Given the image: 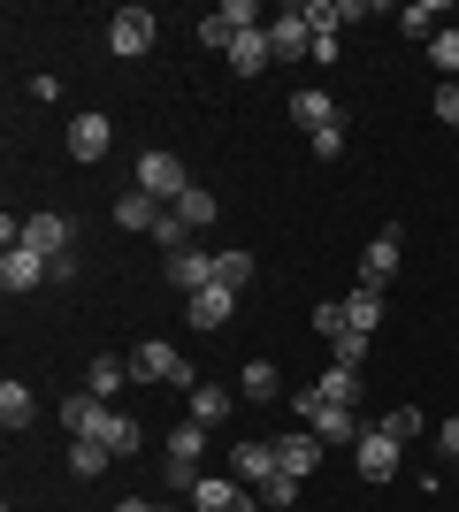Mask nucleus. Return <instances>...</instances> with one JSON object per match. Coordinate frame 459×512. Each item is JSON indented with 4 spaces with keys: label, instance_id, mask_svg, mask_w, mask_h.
I'll list each match as a JSON object with an SVG mask.
<instances>
[{
    "label": "nucleus",
    "instance_id": "nucleus-1",
    "mask_svg": "<svg viewBox=\"0 0 459 512\" xmlns=\"http://www.w3.org/2000/svg\"><path fill=\"white\" fill-rule=\"evenodd\" d=\"M123 360H131V383H176V390H184V398H192V390H199L192 360H184V352H176L169 337H146V344H138V352H123Z\"/></svg>",
    "mask_w": 459,
    "mask_h": 512
},
{
    "label": "nucleus",
    "instance_id": "nucleus-2",
    "mask_svg": "<svg viewBox=\"0 0 459 512\" xmlns=\"http://www.w3.org/2000/svg\"><path fill=\"white\" fill-rule=\"evenodd\" d=\"M138 192L161 199V207H176V199L192 192V176H184V161H176L169 146H153V153H138Z\"/></svg>",
    "mask_w": 459,
    "mask_h": 512
},
{
    "label": "nucleus",
    "instance_id": "nucleus-3",
    "mask_svg": "<svg viewBox=\"0 0 459 512\" xmlns=\"http://www.w3.org/2000/svg\"><path fill=\"white\" fill-rule=\"evenodd\" d=\"M299 421L314 428L322 444H360V436H368L352 406H322V390H299Z\"/></svg>",
    "mask_w": 459,
    "mask_h": 512
},
{
    "label": "nucleus",
    "instance_id": "nucleus-4",
    "mask_svg": "<svg viewBox=\"0 0 459 512\" xmlns=\"http://www.w3.org/2000/svg\"><path fill=\"white\" fill-rule=\"evenodd\" d=\"M153 39H161V23H153V8H115V23H108V54L138 62V54H153Z\"/></svg>",
    "mask_w": 459,
    "mask_h": 512
},
{
    "label": "nucleus",
    "instance_id": "nucleus-5",
    "mask_svg": "<svg viewBox=\"0 0 459 512\" xmlns=\"http://www.w3.org/2000/svg\"><path fill=\"white\" fill-rule=\"evenodd\" d=\"M268 46H276V62H314V23H306V8H276V16H268Z\"/></svg>",
    "mask_w": 459,
    "mask_h": 512
},
{
    "label": "nucleus",
    "instance_id": "nucleus-6",
    "mask_svg": "<svg viewBox=\"0 0 459 512\" xmlns=\"http://www.w3.org/2000/svg\"><path fill=\"white\" fill-rule=\"evenodd\" d=\"M184 497H192V512H261L253 497H245V482H238V474H199V482H192Z\"/></svg>",
    "mask_w": 459,
    "mask_h": 512
},
{
    "label": "nucleus",
    "instance_id": "nucleus-7",
    "mask_svg": "<svg viewBox=\"0 0 459 512\" xmlns=\"http://www.w3.org/2000/svg\"><path fill=\"white\" fill-rule=\"evenodd\" d=\"M39 283H54V260H39L31 245H8V253H0V291H8V299L39 291Z\"/></svg>",
    "mask_w": 459,
    "mask_h": 512
},
{
    "label": "nucleus",
    "instance_id": "nucleus-8",
    "mask_svg": "<svg viewBox=\"0 0 459 512\" xmlns=\"http://www.w3.org/2000/svg\"><path fill=\"white\" fill-rule=\"evenodd\" d=\"M398 253H406V237H398V230L368 237V245H360V291H391V276H398Z\"/></svg>",
    "mask_w": 459,
    "mask_h": 512
},
{
    "label": "nucleus",
    "instance_id": "nucleus-9",
    "mask_svg": "<svg viewBox=\"0 0 459 512\" xmlns=\"http://www.w3.org/2000/svg\"><path fill=\"white\" fill-rule=\"evenodd\" d=\"M291 123H299L306 138H322V130H337V123H345V107L329 100L322 85H299V92H291Z\"/></svg>",
    "mask_w": 459,
    "mask_h": 512
},
{
    "label": "nucleus",
    "instance_id": "nucleus-10",
    "mask_svg": "<svg viewBox=\"0 0 459 512\" xmlns=\"http://www.w3.org/2000/svg\"><path fill=\"white\" fill-rule=\"evenodd\" d=\"M199 451H207V428L184 421L169 436V490H192V482H199Z\"/></svg>",
    "mask_w": 459,
    "mask_h": 512
},
{
    "label": "nucleus",
    "instance_id": "nucleus-11",
    "mask_svg": "<svg viewBox=\"0 0 459 512\" xmlns=\"http://www.w3.org/2000/svg\"><path fill=\"white\" fill-rule=\"evenodd\" d=\"M161 276H169V291H184V299H192V291H207V283H215V253L184 245L176 260H161Z\"/></svg>",
    "mask_w": 459,
    "mask_h": 512
},
{
    "label": "nucleus",
    "instance_id": "nucleus-12",
    "mask_svg": "<svg viewBox=\"0 0 459 512\" xmlns=\"http://www.w3.org/2000/svg\"><path fill=\"white\" fill-rule=\"evenodd\" d=\"M23 245H31V253H39V260H69V222H62V214H23Z\"/></svg>",
    "mask_w": 459,
    "mask_h": 512
},
{
    "label": "nucleus",
    "instance_id": "nucleus-13",
    "mask_svg": "<svg viewBox=\"0 0 459 512\" xmlns=\"http://www.w3.org/2000/svg\"><path fill=\"white\" fill-rule=\"evenodd\" d=\"M230 474H238L245 490H268V482L284 474V459H276V444H238L230 451Z\"/></svg>",
    "mask_w": 459,
    "mask_h": 512
},
{
    "label": "nucleus",
    "instance_id": "nucleus-14",
    "mask_svg": "<svg viewBox=\"0 0 459 512\" xmlns=\"http://www.w3.org/2000/svg\"><path fill=\"white\" fill-rule=\"evenodd\" d=\"M184 314H192V329H222V321L238 314V291H230V283H207V291L184 299Z\"/></svg>",
    "mask_w": 459,
    "mask_h": 512
},
{
    "label": "nucleus",
    "instance_id": "nucleus-15",
    "mask_svg": "<svg viewBox=\"0 0 459 512\" xmlns=\"http://www.w3.org/2000/svg\"><path fill=\"white\" fill-rule=\"evenodd\" d=\"M276 459H284V474H314L322 467V436H314V428H291V436H276Z\"/></svg>",
    "mask_w": 459,
    "mask_h": 512
},
{
    "label": "nucleus",
    "instance_id": "nucleus-16",
    "mask_svg": "<svg viewBox=\"0 0 459 512\" xmlns=\"http://www.w3.org/2000/svg\"><path fill=\"white\" fill-rule=\"evenodd\" d=\"M108 146H115V123H108V115H77V123H69V153H77V161H100Z\"/></svg>",
    "mask_w": 459,
    "mask_h": 512
},
{
    "label": "nucleus",
    "instance_id": "nucleus-17",
    "mask_svg": "<svg viewBox=\"0 0 459 512\" xmlns=\"http://www.w3.org/2000/svg\"><path fill=\"white\" fill-rule=\"evenodd\" d=\"M360 474H368V482H391L398 474V436L368 428V436H360Z\"/></svg>",
    "mask_w": 459,
    "mask_h": 512
},
{
    "label": "nucleus",
    "instance_id": "nucleus-18",
    "mask_svg": "<svg viewBox=\"0 0 459 512\" xmlns=\"http://www.w3.org/2000/svg\"><path fill=\"white\" fill-rule=\"evenodd\" d=\"M131 383V360H115V352H100V360L85 367V390L100 398V406H115V390Z\"/></svg>",
    "mask_w": 459,
    "mask_h": 512
},
{
    "label": "nucleus",
    "instance_id": "nucleus-19",
    "mask_svg": "<svg viewBox=\"0 0 459 512\" xmlns=\"http://www.w3.org/2000/svg\"><path fill=\"white\" fill-rule=\"evenodd\" d=\"M268 62H276V46H268V23H261V31H238V46H230V69H238V77H261Z\"/></svg>",
    "mask_w": 459,
    "mask_h": 512
},
{
    "label": "nucleus",
    "instance_id": "nucleus-20",
    "mask_svg": "<svg viewBox=\"0 0 459 512\" xmlns=\"http://www.w3.org/2000/svg\"><path fill=\"white\" fill-rule=\"evenodd\" d=\"M161 214H169V207H161V199H146L138 184L115 199V222H123V230H146V237H153V222H161Z\"/></svg>",
    "mask_w": 459,
    "mask_h": 512
},
{
    "label": "nucleus",
    "instance_id": "nucleus-21",
    "mask_svg": "<svg viewBox=\"0 0 459 512\" xmlns=\"http://www.w3.org/2000/svg\"><path fill=\"white\" fill-rule=\"evenodd\" d=\"M31 421H39V398H31L23 383H0V428L16 436V428H31Z\"/></svg>",
    "mask_w": 459,
    "mask_h": 512
},
{
    "label": "nucleus",
    "instance_id": "nucleus-22",
    "mask_svg": "<svg viewBox=\"0 0 459 512\" xmlns=\"http://www.w3.org/2000/svg\"><path fill=\"white\" fill-rule=\"evenodd\" d=\"M115 467V451L108 444H92V436H69V474L77 482H92V474H108Z\"/></svg>",
    "mask_w": 459,
    "mask_h": 512
},
{
    "label": "nucleus",
    "instance_id": "nucleus-23",
    "mask_svg": "<svg viewBox=\"0 0 459 512\" xmlns=\"http://www.w3.org/2000/svg\"><path fill=\"white\" fill-rule=\"evenodd\" d=\"M230 406H238V390H215V383H199V390H192V421H199V428L230 421Z\"/></svg>",
    "mask_w": 459,
    "mask_h": 512
},
{
    "label": "nucleus",
    "instance_id": "nucleus-24",
    "mask_svg": "<svg viewBox=\"0 0 459 512\" xmlns=\"http://www.w3.org/2000/svg\"><path fill=\"white\" fill-rule=\"evenodd\" d=\"M314 390H322V406H360V367H329Z\"/></svg>",
    "mask_w": 459,
    "mask_h": 512
},
{
    "label": "nucleus",
    "instance_id": "nucleus-25",
    "mask_svg": "<svg viewBox=\"0 0 459 512\" xmlns=\"http://www.w3.org/2000/svg\"><path fill=\"white\" fill-rule=\"evenodd\" d=\"M276 390H284V375H276V367H268V360H245V375H238V398H261V406H268Z\"/></svg>",
    "mask_w": 459,
    "mask_h": 512
},
{
    "label": "nucleus",
    "instance_id": "nucleus-26",
    "mask_svg": "<svg viewBox=\"0 0 459 512\" xmlns=\"http://www.w3.org/2000/svg\"><path fill=\"white\" fill-rule=\"evenodd\" d=\"M345 321L360 329V337H375V329H383V291H352V299H345Z\"/></svg>",
    "mask_w": 459,
    "mask_h": 512
},
{
    "label": "nucleus",
    "instance_id": "nucleus-27",
    "mask_svg": "<svg viewBox=\"0 0 459 512\" xmlns=\"http://www.w3.org/2000/svg\"><path fill=\"white\" fill-rule=\"evenodd\" d=\"M398 23H406V39H421V46H429V39H437V31H444L437 0H414V8H398Z\"/></svg>",
    "mask_w": 459,
    "mask_h": 512
},
{
    "label": "nucleus",
    "instance_id": "nucleus-28",
    "mask_svg": "<svg viewBox=\"0 0 459 512\" xmlns=\"http://www.w3.org/2000/svg\"><path fill=\"white\" fill-rule=\"evenodd\" d=\"M153 245H161V253L176 260V253H184V245H192V222H184V214L169 207V214H161V222H153Z\"/></svg>",
    "mask_w": 459,
    "mask_h": 512
},
{
    "label": "nucleus",
    "instance_id": "nucleus-29",
    "mask_svg": "<svg viewBox=\"0 0 459 512\" xmlns=\"http://www.w3.org/2000/svg\"><path fill=\"white\" fill-rule=\"evenodd\" d=\"M176 214H184V222H192V230H207V222H215V192H207V184H192V192H184V199H176Z\"/></svg>",
    "mask_w": 459,
    "mask_h": 512
},
{
    "label": "nucleus",
    "instance_id": "nucleus-30",
    "mask_svg": "<svg viewBox=\"0 0 459 512\" xmlns=\"http://www.w3.org/2000/svg\"><path fill=\"white\" fill-rule=\"evenodd\" d=\"M215 283L245 291V283H253V253H238V245H230V253H215Z\"/></svg>",
    "mask_w": 459,
    "mask_h": 512
},
{
    "label": "nucleus",
    "instance_id": "nucleus-31",
    "mask_svg": "<svg viewBox=\"0 0 459 512\" xmlns=\"http://www.w3.org/2000/svg\"><path fill=\"white\" fill-rule=\"evenodd\" d=\"M429 62H437L444 77H459V23H444L437 39H429Z\"/></svg>",
    "mask_w": 459,
    "mask_h": 512
},
{
    "label": "nucleus",
    "instance_id": "nucleus-32",
    "mask_svg": "<svg viewBox=\"0 0 459 512\" xmlns=\"http://www.w3.org/2000/svg\"><path fill=\"white\" fill-rule=\"evenodd\" d=\"M383 436L414 444V436H421V406H391V413H383Z\"/></svg>",
    "mask_w": 459,
    "mask_h": 512
},
{
    "label": "nucleus",
    "instance_id": "nucleus-33",
    "mask_svg": "<svg viewBox=\"0 0 459 512\" xmlns=\"http://www.w3.org/2000/svg\"><path fill=\"white\" fill-rule=\"evenodd\" d=\"M368 344H375V337H360V329H345V337H329V352H337V367H360V360H368Z\"/></svg>",
    "mask_w": 459,
    "mask_h": 512
},
{
    "label": "nucleus",
    "instance_id": "nucleus-34",
    "mask_svg": "<svg viewBox=\"0 0 459 512\" xmlns=\"http://www.w3.org/2000/svg\"><path fill=\"white\" fill-rule=\"evenodd\" d=\"M215 16L230 23V31H261V8H253V0H222Z\"/></svg>",
    "mask_w": 459,
    "mask_h": 512
},
{
    "label": "nucleus",
    "instance_id": "nucleus-35",
    "mask_svg": "<svg viewBox=\"0 0 459 512\" xmlns=\"http://www.w3.org/2000/svg\"><path fill=\"white\" fill-rule=\"evenodd\" d=\"M199 46H215V54H230V46H238V31H230L222 16H199Z\"/></svg>",
    "mask_w": 459,
    "mask_h": 512
},
{
    "label": "nucleus",
    "instance_id": "nucleus-36",
    "mask_svg": "<svg viewBox=\"0 0 459 512\" xmlns=\"http://www.w3.org/2000/svg\"><path fill=\"white\" fill-rule=\"evenodd\" d=\"M314 329H322V337H345L352 321H345V299H322L314 306Z\"/></svg>",
    "mask_w": 459,
    "mask_h": 512
},
{
    "label": "nucleus",
    "instance_id": "nucleus-37",
    "mask_svg": "<svg viewBox=\"0 0 459 512\" xmlns=\"http://www.w3.org/2000/svg\"><path fill=\"white\" fill-rule=\"evenodd\" d=\"M268 505H276V512H291V505H299V474H276V482H268Z\"/></svg>",
    "mask_w": 459,
    "mask_h": 512
},
{
    "label": "nucleus",
    "instance_id": "nucleus-38",
    "mask_svg": "<svg viewBox=\"0 0 459 512\" xmlns=\"http://www.w3.org/2000/svg\"><path fill=\"white\" fill-rule=\"evenodd\" d=\"M108 451H115V459H123V451H138V421H131V413H115V428H108Z\"/></svg>",
    "mask_w": 459,
    "mask_h": 512
},
{
    "label": "nucleus",
    "instance_id": "nucleus-39",
    "mask_svg": "<svg viewBox=\"0 0 459 512\" xmlns=\"http://www.w3.org/2000/svg\"><path fill=\"white\" fill-rule=\"evenodd\" d=\"M437 123H444V130H459V85H452V77L437 85Z\"/></svg>",
    "mask_w": 459,
    "mask_h": 512
},
{
    "label": "nucleus",
    "instance_id": "nucleus-40",
    "mask_svg": "<svg viewBox=\"0 0 459 512\" xmlns=\"http://www.w3.org/2000/svg\"><path fill=\"white\" fill-rule=\"evenodd\" d=\"M306 146H314V161H337V153H345V123L322 130V138H306Z\"/></svg>",
    "mask_w": 459,
    "mask_h": 512
},
{
    "label": "nucleus",
    "instance_id": "nucleus-41",
    "mask_svg": "<svg viewBox=\"0 0 459 512\" xmlns=\"http://www.w3.org/2000/svg\"><path fill=\"white\" fill-rule=\"evenodd\" d=\"M437 451H444V459H459V413H452V421L437 428Z\"/></svg>",
    "mask_w": 459,
    "mask_h": 512
},
{
    "label": "nucleus",
    "instance_id": "nucleus-42",
    "mask_svg": "<svg viewBox=\"0 0 459 512\" xmlns=\"http://www.w3.org/2000/svg\"><path fill=\"white\" fill-rule=\"evenodd\" d=\"M115 512H153V505H138V497H123V505H115Z\"/></svg>",
    "mask_w": 459,
    "mask_h": 512
},
{
    "label": "nucleus",
    "instance_id": "nucleus-43",
    "mask_svg": "<svg viewBox=\"0 0 459 512\" xmlns=\"http://www.w3.org/2000/svg\"><path fill=\"white\" fill-rule=\"evenodd\" d=\"M153 512H169V505H153Z\"/></svg>",
    "mask_w": 459,
    "mask_h": 512
}]
</instances>
